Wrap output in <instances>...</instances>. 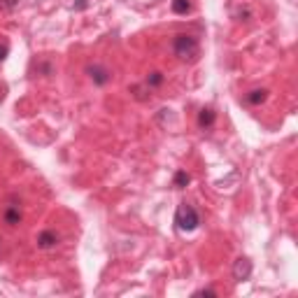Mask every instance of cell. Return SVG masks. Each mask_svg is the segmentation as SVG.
Masks as SVG:
<instances>
[{"instance_id": "1", "label": "cell", "mask_w": 298, "mask_h": 298, "mask_svg": "<svg viewBox=\"0 0 298 298\" xmlns=\"http://www.w3.org/2000/svg\"><path fill=\"white\" fill-rule=\"evenodd\" d=\"M172 51H175V56L180 61H196V58H198V51H200L198 40L189 33L175 35V40H172Z\"/></svg>"}, {"instance_id": "2", "label": "cell", "mask_w": 298, "mask_h": 298, "mask_svg": "<svg viewBox=\"0 0 298 298\" xmlns=\"http://www.w3.org/2000/svg\"><path fill=\"white\" fill-rule=\"evenodd\" d=\"M200 224V217L198 212H196V207L189 203H180L177 205V210H175V226L180 228V231L184 233H191L196 231Z\"/></svg>"}, {"instance_id": "3", "label": "cell", "mask_w": 298, "mask_h": 298, "mask_svg": "<svg viewBox=\"0 0 298 298\" xmlns=\"http://www.w3.org/2000/svg\"><path fill=\"white\" fill-rule=\"evenodd\" d=\"M86 75L91 77V82L98 84V86H105V84L112 79V72L107 70L105 66H88L86 68Z\"/></svg>"}, {"instance_id": "4", "label": "cell", "mask_w": 298, "mask_h": 298, "mask_svg": "<svg viewBox=\"0 0 298 298\" xmlns=\"http://www.w3.org/2000/svg\"><path fill=\"white\" fill-rule=\"evenodd\" d=\"M249 275H252V261L245 259V256L235 259V263H233V280L245 282L249 280Z\"/></svg>"}, {"instance_id": "5", "label": "cell", "mask_w": 298, "mask_h": 298, "mask_svg": "<svg viewBox=\"0 0 298 298\" xmlns=\"http://www.w3.org/2000/svg\"><path fill=\"white\" fill-rule=\"evenodd\" d=\"M56 243H58V235H56L54 231H42L38 235V247L40 249H51V247H56Z\"/></svg>"}, {"instance_id": "6", "label": "cell", "mask_w": 298, "mask_h": 298, "mask_svg": "<svg viewBox=\"0 0 298 298\" xmlns=\"http://www.w3.org/2000/svg\"><path fill=\"white\" fill-rule=\"evenodd\" d=\"M215 122H217V112L212 110V107H203V110L198 112V126L200 128H210Z\"/></svg>"}, {"instance_id": "7", "label": "cell", "mask_w": 298, "mask_h": 298, "mask_svg": "<svg viewBox=\"0 0 298 298\" xmlns=\"http://www.w3.org/2000/svg\"><path fill=\"white\" fill-rule=\"evenodd\" d=\"M265 98H268V91H265V88H254V91H249V94H247V103H249V105H261Z\"/></svg>"}, {"instance_id": "8", "label": "cell", "mask_w": 298, "mask_h": 298, "mask_svg": "<svg viewBox=\"0 0 298 298\" xmlns=\"http://www.w3.org/2000/svg\"><path fill=\"white\" fill-rule=\"evenodd\" d=\"M19 221H21V212H19V207H7L5 210V224H10V226H17Z\"/></svg>"}, {"instance_id": "9", "label": "cell", "mask_w": 298, "mask_h": 298, "mask_svg": "<svg viewBox=\"0 0 298 298\" xmlns=\"http://www.w3.org/2000/svg\"><path fill=\"white\" fill-rule=\"evenodd\" d=\"M189 182H191V175H189V172H184V170H177L175 172V180H172L175 189H184Z\"/></svg>"}, {"instance_id": "10", "label": "cell", "mask_w": 298, "mask_h": 298, "mask_svg": "<svg viewBox=\"0 0 298 298\" xmlns=\"http://www.w3.org/2000/svg\"><path fill=\"white\" fill-rule=\"evenodd\" d=\"M191 10V3L189 0H172V12L175 14H187Z\"/></svg>"}, {"instance_id": "11", "label": "cell", "mask_w": 298, "mask_h": 298, "mask_svg": "<svg viewBox=\"0 0 298 298\" xmlns=\"http://www.w3.org/2000/svg\"><path fill=\"white\" fill-rule=\"evenodd\" d=\"M161 84H163V75H161L159 70L149 72V77H147V86H149V88H154V86H161Z\"/></svg>"}, {"instance_id": "12", "label": "cell", "mask_w": 298, "mask_h": 298, "mask_svg": "<svg viewBox=\"0 0 298 298\" xmlns=\"http://www.w3.org/2000/svg\"><path fill=\"white\" fill-rule=\"evenodd\" d=\"M193 296H217V291H215V289H198Z\"/></svg>"}, {"instance_id": "13", "label": "cell", "mask_w": 298, "mask_h": 298, "mask_svg": "<svg viewBox=\"0 0 298 298\" xmlns=\"http://www.w3.org/2000/svg\"><path fill=\"white\" fill-rule=\"evenodd\" d=\"M7 54H10V47H7V44H0V61H5Z\"/></svg>"}, {"instance_id": "14", "label": "cell", "mask_w": 298, "mask_h": 298, "mask_svg": "<svg viewBox=\"0 0 298 298\" xmlns=\"http://www.w3.org/2000/svg\"><path fill=\"white\" fill-rule=\"evenodd\" d=\"M17 3H19V0H5V3H3V5H5L7 10H12V7L17 5Z\"/></svg>"}, {"instance_id": "15", "label": "cell", "mask_w": 298, "mask_h": 298, "mask_svg": "<svg viewBox=\"0 0 298 298\" xmlns=\"http://www.w3.org/2000/svg\"><path fill=\"white\" fill-rule=\"evenodd\" d=\"M86 7V0H77V5H75V10H84Z\"/></svg>"}]
</instances>
